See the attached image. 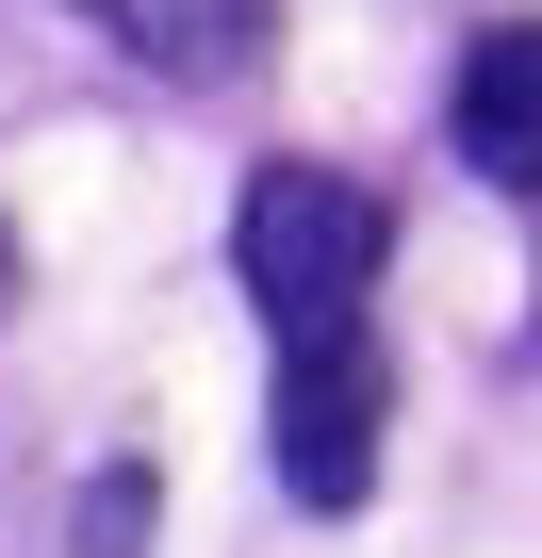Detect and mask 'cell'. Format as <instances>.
<instances>
[{
    "instance_id": "1",
    "label": "cell",
    "mask_w": 542,
    "mask_h": 558,
    "mask_svg": "<svg viewBox=\"0 0 542 558\" xmlns=\"http://www.w3.org/2000/svg\"><path fill=\"white\" fill-rule=\"evenodd\" d=\"M378 246H395V214H378L346 165H263V181H246V214H230L246 313L280 329V345H346V329H362Z\"/></svg>"
},
{
    "instance_id": "3",
    "label": "cell",
    "mask_w": 542,
    "mask_h": 558,
    "mask_svg": "<svg viewBox=\"0 0 542 558\" xmlns=\"http://www.w3.org/2000/svg\"><path fill=\"white\" fill-rule=\"evenodd\" d=\"M83 34H116L148 83H246L280 50V0H67Z\"/></svg>"
},
{
    "instance_id": "5",
    "label": "cell",
    "mask_w": 542,
    "mask_h": 558,
    "mask_svg": "<svg viewBox=\"0 0 542 558\" xmlns=\"http://www.w3.org/2000/svg\"><path fill=\"white\" fill-rule=\"evenodd\" d=\"M148 542V476L116 460V476H83V558H132Z\"/></svg>"
},
{
    "instance_id": "2",
    "label": "cell",
    "mask_w": 542,
    "mask_h": 558,
    "mask_svg": "<svg viewBox=\"0 0 542 558\" xmlns=\"http://www.w3.org/2000/svg\"><path fill=\"white\" fill-rule=\"evenodd\" d=\"M378 345L346 329V345H280V427H263V444H280V493L297 509H362L378 493Z\"/></svg>"
},
{
    "instance_id": "4",
    "label": "cell",
    "mask_w": 542,
    "mask_h": 558,
    "mask_svg": "<svg viewBox=\"0 0 542 558\" xmlns=\"http://www.w3.org/2000/svg\"><path fill=\"white\" fill-rule=\"evenodd\" d=\"M460 165L493 197H542V17H493L460 50Z\"/></svg>"
}]
</instances>
